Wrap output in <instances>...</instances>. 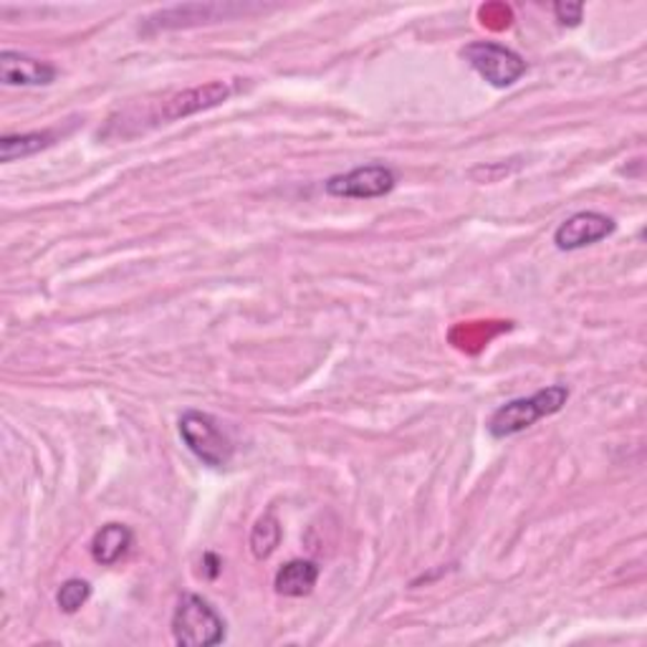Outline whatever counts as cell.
<instances>
[{
	"mask_svg": "<svg viewBox=\"0 0 647 647\" xmlns=\"http://www.w3.org/2000/svg\"><path fill=\"white\" fill-rule=\"evenodd\" d=\"M566 400H570V388H564V384H552V388L539 390L537 395L531 397L506 402V405L498 407L491 420H488V433H491L496 441L511 438V435H519L527 431V427L537 425L541 417L559 413V410L566 405Z\"/></svg>",
	"mask_w": 647,
	"mask_h": 647,
	"instance_id": "obj_1",
	"label": "cell"
},
{
	"mask_svg": "<svg viewBox=\"0 0 647 647\" xmlns=\"http://www.w3.org/2000/svg\"><path fill=\"white\" fill-rule=\"evenodd\" d=\"M172 637L182 647H213L225 640V619L200 594H182L172 615Z\"/></svg>",
	"mask_w": 647,
	"mask_h": 647,
	"instance_id": "obj_2",
	"label": "cell"
},
{
	"mask_svg": "<svg viewBox=\"0 0 647 647\" xmlns=\"http://www.w3.org/2000/svg\"><path fill=\"white\" fill-rule=\"evenodd\" d=\"M180 438L188 445V450L200 463L210 468L229 466L233 458V443L229 435L221 431L218 420L208 413H198V410H188L180 417Z\"/></svg>",
	"mask_w": 647,
	"mask_h": 647,
	"instance_id": "obj_3",
	"label": "cell"
},
{
	"mask_svg": "<svg viewBox=\"0 0 647 647\" xmlns=\"http://www.w3.org/2000/svg\"><path fill=\"white\" fill-rule=\"evenodd\" d=\"M460 56L474 66V72L486 78L496 89H506L513 86L519 78L527 74V61H523L516 51L501 46L494 41H476L468 43L460 51Z\"/></svg>",
	"mask_w": 647,
	"mask_h": 647,
	"instance_id": "obj_4",
	"label": "cell"
},
{
	"mask_svg": "<svg viewBox=\"0 0 647 647\" xmlns=\"http://www.w3.org/2000/svg\"><path fill=\"white\" fill-rule=\"evenodd\" d=\"M397 185V174L388 165H362L347 174H335L324 182V190L331 198H357L372 200L392 192Z\"/></svg>",
	"mask_w": 647,
	"mask_h": 647,
	"instance_id": "obj_5",
	"label": "cell"
},
{
	"mask_svg": "<svg viewBox=\"0 0 647 647\" xmlns=\"http://www.w3.org/2000/svg\"><path fill=\"white\" fill-rule=\"evenodd\" d=\"M615 221L597 210H582L559 225L554 231V246L559 251H580L615 233Z\"/></svg>",
	"mask_w": 647,
	"mask_h": 647,
	"instance_id": "obj_6",
	"label": "cell"
},
{
	"mask_svg": "<svg viewBox=\"0 0 647 647\" xmlns=\"http://www.w3.org/2000/svg\"><path fill=\"white\" fill-rule=\"evenodd\" d=\"M56 66L19 51L0 54V82L6 86H46L56 78Z\"/></svg>",
	"mask_w": 647,
	"mask_h": 647,
	"instance_id": "obj_7",
	"label": "cell"
},
{
	"mask_svg": "<svg viewBox=\"0 0 647 647\" xmlns=\"http://www.w3.org/2000/svg\"><path fill=\"white\" fill-rule=\"evenodd\" d=\"M231 96V86L223 82H210L205 86H195V89H188L165 104L162 117L165 119H182L190 115H198V112L213 109L218 104H223Z\"/></svg>",
	"mask_w": 647,
	"mask_h": 647,
	"instance_id": "obj_8",
	"label": "cell"
},
{
	"mask_svg": "<svg viewBox=\"0 0 647 647\" xmlns=\"http://www.w3.org/2000/svg\"><path fill=\"white\" fill-rule=\"evenodd\" d=\"M319 580V564L309 562V559H291L276 572L274 587L284 597H306L317 587Z\"/></svg>",
	"mask_w": 647,
	"mask_h": 647,
	"instance_id": "obj_9",
	"label": "cell"
},
{
	"mask_svg": "<svg viewBox=\"0 0 647 647\" xmlns=\"http://www.w3.org/2000/svg\"><path fill=\"white\" fill-rule=\"evenodd\" d=\"M132 539V529L125 527V523H107V527H102L92 539L94 562L102 566L117 564L119 559L129 552Z\"/></svg>",
	"mask_w": 647,
	"mask_h": 647,
	"instance_id": "obj_10",
	"label": "cell"
},
{
	"mask_svg": "<svg viewBox=\"0 0 647 647\" xmlns=\"http://www.w3.org/2000/svg\"><path fill=\"white\" fill-rule=\"evenodd\" d=\"M246 6H178L170 11L157 13L152 21H160V25H180L188 21H225L231 15L246 13Z\"/></svg>",
	"mask_w": 647,
	"mask_h": 647,
	"instance_id": "obj_11",
	"label": "cell"
},
{
	"mask_svg": "<svg viewBox=\"0 0 647 647\" xmlns=\"http://www.w3.org/2000/svg\"><path fill=\"white\" fill-rule=\"evenodd\" d=\"M54 132H29V135H6L0 137V162H15L31 157L54 145Z\"/></svg>",
	"mask_w": 647,
	"mask_h": 647,
	"instance_id": "obj_12",
	"label": "cell"
},
{
	"mask_svg": "<svg viewBox=\"0 0 647 647\" xmlns=\"http://www.w3.org/2000/svg\"><path fill=\"white\" fill-rule=\"evenodd\" d=\"M278 544H282V523H278L274 513H264L256 523H253L251 552L264 562V559L276 552Z\"/></svg>",
	"mask_w": 647,
	"mask_h": 647,
	"instance_id": "obj_13",
	"label": "cell"
},
{
	"mask_svg": "<svg viewBox=\"0 0 647 647\" xmlns=\"http://www.w3.org/2000/svg\"><path fill=\"white\" fill-rule=\"evenodd\" d=\"M92 597V584L86 580H66L61 584V590L56 594L59 607L66 612V615H74V612L82 609L86 605V600Z\"/></svg>",
	"mask_w": 647,
	"mask_h": 647,
	"instance_id": "obj_14",
	"label": "cell"
},
{
	"mask_svg": "<svg viewBox=\"0 0 647 647\" xmlns=\"http://www.w3.org/2000/svg\"><path fill=\"white\" fill-rule=\"evenodd\" d=\"M582 13H584L582 3H556L554 6V15L562 25H580Z\"/></svg>",
	"mask_w": 647,
	"mask_h": 647,
	"instance_id": "obj_15",
	"label": "cell"
}]
</instances>
